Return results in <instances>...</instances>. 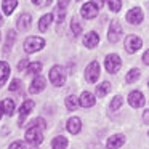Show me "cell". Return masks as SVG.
<instances>
[{"label": "cell", "instance_id": "obj_1", "mask_svg": "<svg viewBox=\"0 0 149 149\" xmlns=\"http://www.w3.org/2000/svg\"><path fill=\"white\" fill-rule=\"evenodd\" d=\"M50 82H52L55 87H63L66 84V71L63 66L56 64L50 69Z\"/></svg>", "mask_w": 149, "mask_h": 149}, {"label": "cell", "instance_id": "obj_2", "mask_svg": "<svg viewBox=\"0 0 149 149\" xmlns=\"http://www.w3.org/2000/svg\"><path fill=\"white\" fill-rule=\"evenodd\" d=\"M45 47V39L39 36H32V37H27L24 40V52L26 53H36L40 52V50Z\"/></svg>", "mask_w": 149, "mask_h": 149}, {"label": "cell", "instance_id": "obj_3", "mask_svg": "<svg viewBox=\"0 0 149 149\" xmlns=\"http://www.w3.org/2000/svg\"><path fill=\"white\" fill-rule=\"evenodd\" d=\"M120 66H122V59H120V56L116 55V53L107 55L106 59H104V68H106V71L109 72V74H116V72H119Z\"/></svg>", "mask_w": 149, "mask_h": 149}, {"label": "cell", "instance_id": "obj_4", "mask_svg": "<svg viewBox=\"0 0 149 149\" xmlns=\"http://www.w3.org/2000/svg\"><path fill=\"white\" fill-rule=\"evenodd\" d=\"M26 141L32 146H39L43 141V130L37 128V127H29L26 130Z\"/></svg>", "mask_w": 149, "mask_h": 149}, {"label": "cell", "instance_id": "obj_5", "mask_svg": "<svg viewBox=\"0 0 149 149\" xmlns=\"http://www.w3.org/2000/svg\"><path fill=\"white\" fill-rule=\"evenodd\" d=\"M122 37H123V29L120 26V23L119 21H111L109 31H107V40L111 43H117Z\"/></svg>", "mask_w": 149, "mask_h": 149}, {"label": "cell", "instance_id": "obj_6", "mask_svg": "<svg viewBox=\"0 0 149 149\" xmlns=\"http://www.w3.org/2000/svg\"><path fill=\"white\" fill-rule=\"evenodd\" d=\"M123 47H125V52L128 55H133V53H136L143 47V40L138 36H127L125 42H123Z\"/></svg>", "mask_w": 149, "mask_h": 149}, {"label": "cell", "instance_id": "obj_7", "mask_svg": "<svg viewBox=\"0 0 149 149\" xmlns=\"http://www.w3.org/2000/svg\"><path fill=\"white\" fill-rule=\"evenodd\" d=\"M85 79H87V82H90V84L98 82V79H100V63L98 61H91L90 64L85 68Z\"/></svg>", "mask_w": 149, "mask_h": 149}, {"label": "cell", "instance_id": "obj_8", "mask_svg": "<svg viewBox=\"0 0 149 149\" xmlns=\"http://www.w3.org/2000/svg\"><path fill=\"white\" fill-rule=\"evenodd\" d=\"M98 13H100V8L93 2H87V3H84L80 7V15L85 19H95L98 16Z\"/></svg>", "mask_w": 149, "mask_h": 149}, {"label": "cell", "instance_id": "obj_9", "mask_svg": "<svg viewBox=\"0 0 149 149\" xmlns=\"http://www.w3.org/2000/svg\"><path fill=\"white\" fill-rule=\"evenodd\" d=\"M144 103H146V98H144V95H143L139 90L130 91V95H128V104H130L132 107L139 109V107L144 106Z\"/></svg>", "mask_w": 149, "mask_h": 149}, {"label": "cell", "instance_id": "obj_10", "mask_svg": "<svg viewBox=\"0 0 149 149\" xmlns=\"http://www.w3.org/2000/svg\"><path fill=\"white\" fill-rule=\"evenodd\" d=\"M34 106H36V103H34L32 100H26L23 104H21V107H19V120H18L19 127L24 125V120H26V117L31 114V111H34Z\"/></svg>", "mask_w": 149, "mask_h": 149}, {"label": "cell", "instance_id": "obj_11", "mask_svg": "<svg viewBox=\"0 0 149 149\" xmlns=\"http://www.w3.org/2000/svg\"><path fill=\"white\" fill-rule=\"evenodd\" d=\"M143 18H144V15H143V10L136 7V8H132V10L127 13L125 19L128 21L130 24H136V26H138V24L143 23Z\"/></svg>", "mask_w": 149, "mask_h": 149}, {"label": "cell", "instance_id": "obj_12", "mask_svg": "<svg viewBox=\"0 0 149 149\" xmlns=\"http://www.w3.org/2000/svg\"><path fill=\"white\" fill-rule=\"evenodd\" d=\"M45 87H47L45 77H42V75H37V77H34L32 84H31V87H29V93H31V95H37V93H40V91L45 90Z\"/></svg>", "mask_w": 149, "mask_h": 149}, {"label": "cell", "instance_id": "obj_13", "mask_svg": "<svg viewBox=\"0 0 149 149\" xmlns=\"http://www.w3.org/2000/svg\"><path fill=\"white\" fill-rule=\"evenodd\" d=\"M123 143H125V136L120 135V133H117V135H112V136L107 138L106 148L107 149H120L123 146Z\"/></svg>", "mask_w": 149, "mask_h": 149}, {"label": "cell", "instance_id": "obj_14", "mask_svg": "<svg viewBox=\"0 0 149 149\" xmlns=\"http://www.w3.org/2000/svg\"><path fill=\"white\" fill-rule=\"evenodd\" d=\"M79 103H80L82 107H93L95 104H96V98H95V95L90 93V91H84V93L80 95V98H79Z\"/></svg>", "mask_w": 149, "mask_h": 149}, {"label": "cell", "instance_id": "obj_15", "mask_svg": "<svg viewBox=\"0 0 149 149\" xmlns=\"http://www.w3.org/2000/svg\"><path fill=\"white\" fill-rule=\"evenodd\" d=\"M66 128H68L69 133H72V135H77V133H80L82 130V120L79 119V117H71V119L68 120V123H66Z\"/></svg>", "mask_w": 149, "mask_h": 149}, {"label": "cell", "instance_id": "obj_16", "mask_svg": "<svg viewBox=\"0 0 149 149\" xmlns=\"http://www.w3.org/2000/svg\"><path fill=\"white\" fill-rule=\"evenodd\" d=\"M98 43H100V36H98L95 31H90V32L85 34V37H84V45L87 47V48H95Z\"/></svg>", "mask_w": 149, "mask_h": 149}, {"label": "cell", "instance_id": "obj_17", "mask_svg": "<svg viewBox=\"0 0 149 149\" xmlns=\"http://www.w3.org/2000/svg\"><path fill=\"white\" fill-rule=\"evenodd\" d=\"M31 24H32V16H31L29 13H23L19 18H18V21H16V27L19 31H27L31 27Z\"/></svg>", "mask_w": 149, "mask_h": 149}, {"label": "cell", "instance_id": "obj_18", "mask_svg": "<svg viewBox=\"0 0 149 149\" xmlns=\"http://www.w3.org/2000/svg\"><path fill=\"white\" fill-rule=\"evenodd\" d=\"M10 74H11L10 64H8V63H5V61H0V88L7 84Z\"/></svg>", "mask_w": 149, "mask_h": 149}, {"label": "cell", "instance_id": "obj_19", "mask_svg": "<svg viewBox=\"0 0 149 149\" xmlns=\"http://www.w3.org/2000/svg\"><path fill=\"white\" fill-rule=\"evenodd\" d=\"M68 144H69L68 138L63 135H58L52 141V149H68Z\"/></svg>", "mask_w": 149, "mask_h": 149}, {"label": "cell", "instance_id": "obj_20", "mask_svg": "<svg viewBox=\"0 0 149 149\" xmlns=\"http://www.w3.org/2000/svg\"><path fill=\"white\" fill-rule=\"evenodd\" d=\"M52 21H53V15H52V13L43 15V16L40 18V21H39V29H40V32H47V29L50 27Z\"/></svg>", "mask_w": 149, "mask_h": 149}, {"label": "cell", "instance_id": "obj_21", "mask_svg": "<svg viewBox=\"0 0 149 149\" xmlns=\"http://www.w3.org/2000/svg\"><path fill=\"white\" fill-rule=\"evenodd\" d=\"M2 107H3V114L5 116H13L15 114V101L11 100V98H5L3 101H2Z\"/></svg>", "mask_w": 149, "mask_h": 149}, {"label": "cell", "instance_id": "obj_22", "mask_svg": "<svg viewBox=\"0 0 149 149\" xmlns=\"http://www.w3.org/2000/svg\"><path fill=\"white\" fill-rule=\"evenodd\" d=\"M16 5H18V0H3V2H2V8H3V13L10 16V15L15 11Z\"/></svg>", "mask_w": 149, "mask_h": 149}, {"label": "cell", "instance_id": "obj_23", "mask_svg": "<svg viewBox=\"0 0 149 149\" xmlns=\"http://www.w3.org/2000/svg\"><path fill=\"white\" fill-rule=\"evenodd\" d=\"M111 88H112V87H111L109 82H103V84L96 85V96L98 98H104L111 91Z\"/></svg>", "mask_w": 149, "mask_h": 149}, {"label": "cell", "instance_id": "obj_24", "mask_svg": "<svg viewBox=\"0 0 149 149\" xmlns=\"http://www.w3.org/2000/svg\"><path fill=\"white\" fill-rule=\"evenodd\" d=\"M64 104H66V107H68L69 111H75L79 106H80V103H79V98L74 96V95H69V96L66 98Z\"/></svg>", "mask_w": 149, "mask_h": 149}, {"label": "cell", "instance_id": "obj_25", "mask_svg": "<svg viewBox=\"0 0 149 149\" xmlns=\"http://www.w3.org/2000/svg\"><path fill=\"white\" fill-rule=\"evenodd\" d=\"M139 77H141L139 69H130V71L127 72V75H125V82L127 84H135Z\"/></svg>", "mask_w": 149, "mask_h": 149}, {"label": "cell", "instance_id": "obj_26", "mask_svg": "<svg viewBox=\"0 0 149 149\" xmlns=\"http://www.w3.org/2000/svg\"><path fill=\"white\" fill-rule=\"evenodd\" d=\"M40 71H42V63H39V61L31 63L29 68H27V74H31V75H39Z\"/></svg>", "mask_w": 149, "mask_h": 149}, {"label": "cell", "instance_id": "obj_27", "mask_svg": "<svg viewBox=\"0 0 149 149\" xmlns=\"http://www.w3.org/2000/svg\"><path fill=\"white\" fill-rule=\"evenodd\" d=\"M15 40H16V32H15V31H8L7 42H5V52H8V50H11V47H13Z\"/></svg>", "mask_w": 149, "mask_h": 149}, {"label": "cell", "instance_id": "obj_28", "mask_svg": "<svg viewBox=\"0 0 149 149\" xmlns=\"http://www.w3.org/2000/svg\"><path fill=\"white\" fill-rule=\"evenodd\" d=\"M123 104V98L122 96H114L112 98V101H111V104H109V109L111 111H117V109H120V106Z\"/></svg>", "mask_w": 149, "mask_h": 149}, {"label": "cell", "instance_id": "obj_29", "mask_svg": "<svg viewBox=\"0 0 149 149\" xmlns=\"http://www.w3.org/2000/svg\"><path fill=\"white\" fill-rule=\"evenodd\" d=\"M106 2H107V7H109V10L114 11V13L120 11V8H122V0H106Z\"/></svg>", "mask_w": 149, "mask_h": 149}, {"label": "cell", "instance_id": "obj_30", "mask_svg": "<svg viewBox=\"0 0 149 149\" xmlns=\"http://www.w3.org/2000/svg\"><path fill=\"white\" fill-rule=\"evenodd\" d=\"M31 127H37V128H40V130H45L47 128V122L42 119V117H36V119L31 122Z\"/></svg>", "mask_w": 149, "mask_h": 149}, {"label": "cell", "instance_id": "obj_31", "mask_svg": "<svg viewBox=\"0 0 149 149\" xmlns=\"http://www.w3.org/2000/svg\"><path fill=\"white\" fill-rule=\"evenodd\" d=\"M71 31H72L74 36H80L82 34V26L79 24L77 19H74V18H72V21H71Z\"/></svg>", "mask_w": 149, "mask_h": 149}, {"label": "cell", "instance_id": "obj_32", "mask_svg": "<svg viewBox=\"0 0 149 149\" xmlns=\"http://www.w3.org/2000/svg\"><path fill=\"white\" fill-rule=\"evenodd\" d=\"M8 88H10L11 91L19 90V88H21V82L18 80V79H13V80H11V84H10V87H8Z\"/></svg>", "mask_w": 149, "mask_h": 149}, {"label": "cell", "instance_id": "obj_33", "mask_svg": "<svg viewBox=\"0 0 149 149\" xmlns=\"http://www.w3.org/2000/svg\"><path fill=\"white\" fill-rule=\"evenodd\" d=\"M29 64H31L29 59H26V58L21 59V61L18 63V71H24V69H27V68H29Z\"/></svg>", "mask_w": 149, "mask_h": 149}, {"label": "cell", "instance_id": "obj_34", "mask_svg": "<svg viewBox=\"0 0 149 149\" xmlns=\"http://www.w3.org/2000/svg\"><path fill=\"white\" fill-rule=\"evenodd\" d=\"M64 16H66V13H64V10H58V31H59V27L63 26V23H64Z\"/></svg>", "mask_w": 149, "mask_h": 149}, {"label": "cell", "instance_id": "obj_35", "mask_svg": "<svg viewBox=\"0 0 149 149\" xmlns=\"http://www.w3.org/2000/svg\"><path fill=\"white\" fill-rule=\"evenodd\" d=\"M8 149H26V146H24V143H21V141H15V143L10 144Z\"/></svg>", "mask_w": 149, "mask_h": 149}, {"label": "cell", "instance_id": "obj_36", "mask_svg": "<svg viewBox=\"0 0 149 149\" xmlns=\"http://www.w3.org/2000/svg\"><path fill=\"white\" fill-rule=\"evenodd\" d=\"M69 2H71V0H58V10H64V8H68Z\"/></svg>", "mask_w": 149, "mask_h": 149}, {"label": "cell", "instance_id": "obj_37", "mask_svg": "<svg viewBox=\"0 0 149 149\" xmlns=\"http://www.w3.org/2000/svg\"><path fill=\"white\" fill-rule=\"evenodd\" d=\"M143 63L149 66V50H146V52H144V55H143Z\"/></svg>", "mask_w": 149, "mask_h": 149}, {"label": "cell", "instance_id": "obj_38", "mask_svg": "<svg viewBox=\"0 0 149 149\" xmlns=\"http://www.w3.org/2000/svg\"><path fill=\"white\" fill-rule=\"evenodd\" d=\"M143 120H144V123H149V111H144V114H143Z\"/></svg>", "mask_w": 149, "mask_h": 149}, {"label": "cell", "instance_id": "obj_39", "mask_svg": "<svg viewBox=\"0 0 149 149\" xmlns=\"http://www.w3.org/2000/svg\"><path fill=\"white\" fill-rule=\"evenodd\" d=\"M93 3L96 5L98 8H101V7H103V3H104V0H93Z\"/></svg>", "mask_w": 149, "mask_h": 149}, {"label": "cell", "instance_id": "obj_40", "mask_svg": "<svg viewBox=\"0 0 149 149\" xmlns=\"http://www.w3.org/2000/svg\"><path fill=\"white\" fill-rule=\"evenodd\" d=\"M32 3L34 5H40V3H42V0H32Z\"/></svg>", "mask_w": 149, "mask_h": 149}, {"label": "cell", "instance_id": "obj_41", "mask_svg": "<svg viewBox=\"0 0 149 149\" xmlns=\"http://www.w3.org/2000/svg\"><path fill=\"white\" fill-rule=\"evenodd\" d=\"M2 116H3V107H2V103H0V119H2Z\"/></svg>", "mask_w": 149, "mask_h": 149}, {"label": "cell", "instance_id": "obj_42", "mask_svg": "<svg viewBox=\"0 0 149 149\" xmlns=\"http://www.w3.org/2000/svg\"><path fill=\"white\" fill-rule=\"evenodd\" d=\"M31 149H39V148H37V146H32V148H31Z\"/></svg>", "mask_w": 149, "mask_h": 149}, {"label": "cell", "instance_id": "obj_43", "mask_svg": "<svg viewBox=\"0 0 149 149\" xmlns=\"http://www.w3.org/2000/svg\"><path fill=\"white\" fill-rule=\"evenodd\" d=\"M0 24H2V15H0Z\"/></svg>", "mask_w": 149, "mask_h": 149}, {"label": "cell", "instance_id": "obj_44", "mask_svg": "<svg viewBox=\"0 0 149 149\" xmlns=\"http://www.w3.org/2000/svg\"><path fill=\"white\" fill-rule=\"evenodd\" d=\"M148 136H149V132H148Z\"/></svg>", "mask_w": 149, "mask_h": 149}]
</instances>
